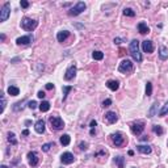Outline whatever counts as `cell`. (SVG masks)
Returning <instances> with one entry per match:
<instances>
[{
	"instance_id": "cell-1",
	"label": "cell",
	"mask_w": 168,
	"mask_h": 168,
	"mask_svg": "<svg viewBox=\"0 0 168 168\" xmlns=\"http://www.w3.org/2000/svg\"><path fill=\"white\" fill-rule=\"evenodd\" d=\"M129 50H130V54L133 57V59L135 62H142V54L139 53V41L138 39H133L130 42V46H129Z\"/></svg>"
},
{
	"instance_id": "cell-2",
	"label": "cell",
	"mask_w": 168,
	"mask_h": 168,
	"mask_svg": "<svg viewBox=\"0 0 168 168\" xmlns=\"http://www.w3.org/2000/svg\"><path fill=\"white\" fill-rule=\"evenodd\" d=\"M37 26H38V21L32 20V19H29V17H24L23 21H21V28L28 30V32L34 30Z\"/></svg>"
},
{
	"instance_id": "cell-3",
	"label": "cell",
	"mask_w": 168,
	"mask_h": 168,
	"mask_svg": "<svg viewBox=\"0 0 168 168\" xmlns=\"http://www.w3.org/2000/svg\"><path fill=\"white\" fill-rule=\"evenodd\" d=\"M133 68H134L133 62L129 59H124L118 66V71L122 72V74H129V72L133 71Z\"/></svg>"
},
{
	"instance_id": "cell-4",
	"label": "cell",
	"mask_w": 168,
	"mask_h": 168,
	"mask_svg": "<svg viewBox=\"0 0 168 168\" xmlns=\"http://www.w3.org/2000/svg\"><path fill=\"white\" fill-rule=\"evenodd\" d=\"M85 8H87V5H85L84 1H79L75 4V7H72L71 9L68 11V15L70 16H78V15H80L81 12L85 11Z\"/></svg>"
},
{
	"instance_id": "cell-5",
	"label": "cell",
	"mask_w": 168,
	"mask_h": 168,
	"mask_svg": "<svg viewBox=\"0 0 168 168\" xmlns=\"http://www.w3.org/2000/svg\"><path fill=\"white\" fill-rule=\"evenodd\" d=\"M49 121H50L51 127H53L54 130H60V129L65 127V122H63V120L59 117H50Z\"/></svg>"
},
{
	"instance_id": "cell-6",
	"label": "cell",
	"mask_w": 168,
	"mask_h": 168,
	"mask_svg": "<svg viewBox=\"0 0 168 168\" xmlns=\"http://www.w3.org/2000/svg\"><path fill=\"white\" fill-rule=\"evenodd\" d=\"M9 13H11V4L9 3H5L1 7V11H0V21L1 23L7 21V19L9 17Z\"/></svg>"
},
{
	"instance_id": "cell-7",
	"label": "cell",
	"mask_w": 168,
	"mask_h": 168,
	"mask_svg": "<svg viewBox=\"0 0 168 168\" xmlns=\"http://www.w3.org/2000/svg\"><path fill=\"white\" fill-rule=\"evenodd\" d=\"M130 129L134 135H139V134H142V131L145 130V125H143L142 122H134V124H131Z\"/></svg>"
},
{
	"instance_id": "cell-8",
	"label": "cell",
	"mask_w": 168,
	"mask_h": 168,
	"mask_svg": "<svg viewBox=\"0 0 168 168\" xmlns=\"http://www.w3.org/2000/svg\"><path fill=\"white\" fill-rule=\"evenodd\" d=\"M28 160H29V164L32 167H36L38 166V161H39V158H38V154L36 151H30L28 154Z\"/></svg>"
},
{
	"instance_id": "cell-9",
	"label": "cell",
	"mask_w": 168,
	"mask_h": 168,
	"mask_svg": "<svg viewBox=\"0 0 168 168\" xmlns=\"http://www.w3.org/2000/svg\"><path fill=\"white\" fill-rule=\"evenodd\" d=\"M112 140L116 146H122L125 143V138L121 133H113L112 134Z\"/></svg>"
},
{
	"instance_id": "cell-10",
	"label": "cell",
	"mask_w": 168,
	"mask_h": 168,
	"mask_svg": "<svg viewBox=\"0 0 168 168\" xmlns=\"http://www.w3.org/2000/svg\"><path fill=\"white\" fill-rule=\"evenodd\" d=\"M76 66L75 65H72V66H70L68 68H67V71H66V74H65V80H71V79H74L75 76H76Z\"/></svg>"
},
{
	"instance_id": "cell-11",
	"label": "cell",
	"mask_w": 168,
	"mask_h": 168,
	"mask_svg": "<svg viewBox=\"0 0 168 168\" xmlns=\"http://www.w3.org/2000/svg\"><path fill=\"white\" fill-rule=\"evenodd\" d=\"M74 160H75V158L71 152H63L62 156H60V161L63 164H71V163H74Z\"/></svg>"
},
{
	"instance_id": "cell-12",
	"label": "cell",
	"mask_w": 168,
	"mask_h": 168,
	"mask_svg": "<svg viewBox=\"0 0 168 168\" xmlns=\"http://www.w3.org/2000/svg\"><path fill=\"white\" fill-rule=\"evenodd\" d=\"M142 49H143V51L145 53H147V54H151V53H154V44H152V41H143L142 42Z\"/></svg>"
},
{
	"instance_id": "cell-13",
	"label": "cell",
	"mask_w": 168,
	"mask_h": 168,
	"mask_svg": "<svg viewBox=\"0 0 168 168\" xmlns=\"http://www.w3.org/2000/svg\"><path fill=\"white\" fill-rule=\"evenodd\" d=\"M104 120H105L108 124H116L118 120V117H117V114H116V112H108V113H105V117H104Z\"/></svg>"
},
{
	"instance_id": "cell-14",
	"label": "cell",
	"mask_w": 168,
	"mask_h": 168,
	"mask_svg": "<svg viewBox=\"0 0 168 168\" xmlns=\"http://www.w3.org/2000/svg\"><path fill=\"white\" fill-rule=\"evenodd\" d=\"M33 41V37L30 36H23V37H19L16 39V44L17 45H28Z\"/></svg>"
},
{
	"instance_id": "cell-15",
	"label": "cell",
	"mask_w": 168,
	"mask_h": 168,
	"mask_svg": "<svg viewBox=\"0 0 168 168\" xmlns=\"http://www.w3.org/2000/svg\"><path fill=\"white\" fill-rule=\"evenodd\" d=\"M34 129H36V131H37L38 134H42L45 131V121L44 120H38L37 122H36V125H34Z\"/></svg>"
},
{
	"instance_id": "cell-16",
	"label": "cell",
	"mask_w": 168,
	"mask_h": 168,
	"mask_svg": "<svg viewBox=\"0 0 168 168\" xmlns=\"http://www.w3.org/2000/svg\"><path fill=\"white\" fill-rule=\"evenodd\" d=\"M106 87L111 91H113V92H116V91L118 89V87H120V83H118L117 80H108L106 81Z\"/></svg>"
},
{
	"instance_id": "cell-17",
	"label": "cell",
	"mask_w": 168,
	"mask_h": 168,
	"mask_svg": "<svg viewBox=\"0 0 168 168\" xmlns=\"http://www.w3.org/2000/svg\"><path fill=\"white\" fill-rule=\"evenodd\" d=\"M68 36H70V32H68V30H62V32H59V33L57 34V39H58L59 42H63L65 39L68 38Z\"/></svg>"
},
{
	"instance_id": "cell-18",
	"label": "cell",
	"mask_w": 168,
	"mask_h": 168,
	"mask_svg": "<svg viewBox=\"0 0 168 168\" xmlns=\"http://www.w3.org/2000/svg\"><path fill=\"white\" fill-rule=\"evenodd\" d=\"M159 58H160L161 60H166L168 58V50L166 46H160L159 47Z\"/></svg>"
},
{
	"instance_id": "cell-19",
	"label": "cell",
	"mask_w": 168,
	"mask_h": 168,
	"mask_svg": "<svg viewBox=\"0 0 168 168\" xmlns=\"http://www.w3.org/2000/svg\"><path fill=\"white\" fill-rule=\"evenodd\" d=\"M137 148H138V151L140 154H151V151H152V148L146 145H139V146H137Z\"/></svg>"
},
{
	"instance_id": "cell-20",
	"label": "cell",
	"mask_w": 168,
	"mask_h": 168,
	"mask_svg": "<svg viewBox=\"0 0 168 168\" xmlns=\"http://www.w3.org/2000/svg\"><path fill=\"white\" fill-rule=\"evenodd\" d=\"M138 30H139L140 34H146V33H148V32H150V28L147 26V24H145V23H139V24H138Z\"/></svg>"
},
{
	"instance_id": "cell-21",
	"label": "cell",
	"mask_w": 168,
	"mask_h": 168,
	"mask_svg": "<svg viewBox=\"0 0 168 168\" xmlns=\"http://www.w3.org/2000/svg\"><path fill=\"white\" fill-rule=\"evenodd\" d=\"M158 105H159L158 101H155V103L151 105V109H150L148 113H147V116H148L150 118H151V117H154V116L156 114V112H158Z\"/></svg>"
},
{
	"instance_id": "cell-22",
	"label": "cell",
	"mask_w": 168,
	"mask_h": 168,
	"mask_svg": "<svg viewBox=\"0 0 168 168\" xmlns=\"http://www.w3.org/2000/svg\"><path fill=\"white\" fill-rule=\"evenodd\" d=\"M70 142H71V137H70L68 134H63V135L60 137V145L62 146H68Z\"/></svg>"
},
{
	"instance_id": "cell-23",
	"label": "cell",
	"mask_w": 168,
	"mask_h": 168,
	"mask_svg": "<svg viewBox=\"0 0 168 168\" xmlns=\"http://www.w3.org/2000/svg\"><path fill=\"white\" fill-rule=\"evenodd\" d=\"M7 91H8V93H9L11 96H17V95L20 93V89L17 87H15V85H9Z\"/></svg>"
},
{
	"instance_id": "cell-24",
	"label": "cell",
	"mask_w": 168,
	"mask_h": 168,
	"mask_svg": "<svg viewBox=\"0 0 168 168\" xmlns=\"http://www.w3.org/2000/svg\"><path fill=\"white\" fill-rule=\"evenodd\" d=\"M49 109H50V103L49 101H42L39 104V111L41 112H49Z\"/></svg>"
},
{
	"instance_id": "cell-25",
	"label": "cell",
	"mask_w": 168,
	"mask_h": 168,
	"mask_svg": "<svg viewBox=\"0 0 168 168\" xmlns=\"http://www.w3.org/2000/svg\"><path fill=\"white\" fill-rule=\"evenodd\" d=\"M114 163L117 164L118 168H124V166H125V159L122 158V156H116L114 158Z\"/></svg>"
},
{
	"instance_id": "cell-26",
	"label": "cell",
	"mask_w": 168,
	"mask_h": 168,
	"mask_svg": "<svg viewBox=\"0 0 168 168\" xmlns=\"http://www.w3.org/2000/svg\"><path fill=\"white\" fill-rule=\"evenodd\" d=\"M8 142L11 143L12 146H16L17 145V139H16V135H15L13 133H8Z\"/></svg>"
},
{
	"instance_id": "cell-27",
	"label": "cell",
	"mask_w": 168,
	"mask_h": 168,
	"mask_svg": "<svg viewBox=\"0 0 168 168\" xmlns=\"http://www.w3.org/2000/svg\"><path fill=\"white\" fill-rule=\"evenodd\" d=\"M62 91H63V100H66L68 92H70V91H72V87H71V85H63Z\"/></svg>"
},
{
	"instance_id": "cell-28",
	"label": "cell",
	"mask_w": 168,
	"mask_h": 168,
	"mask_svg": "<svg viewBox=\"0 0 168 168\" xmlns=\"http://www.w3.org/2000/svg\"><path fill=\"white\" fill-rule=\"evenodd\" d=\"M92 58L95 60H101L104 58V54L101 53V51H93L92 53Z\"/></svg>"
},
{
	"instance_id": "cell-29",
	"label": "cell",
	"mask_w": 168,
	"mask_h": 168,
	"mask_svg": "<svg viewBox=\"0 0 168 168\" xmlns=\"http://www.w3.org/2000/svg\"><path fill=\"white\" fill-rule=\"evenodd\" d=\"M167 114H168V101L164 104L163 108H161V111L159 112V116H160V117H164V116H167Z\"/></svg>"
},
{
	"instance_id": "cell-30",
	"label": "cell",
	"mask_w": 168,
	"mask_h": 168,
	"mask_svg": "<svg viewBox=\"0 0 168 168\" xmlns=\"http://www.w3.org/2000/svg\"><path fill=\"white\" fill-rule=\"evenodd\" d=\"M124 15H125V16H127V17H134V16H135V12L131 9V8H125Z\"/></svg>"
},
{
	"instance_id": "cell-31",
	"label": "cell",
	"mask_w": 168,
	"mask_h": 168,
	"mask_svg": "<svg viewBox=\"0 0 168 168\" xmlns=\"http://www.w3.org/2000/svg\"><path fill=\"white\" fill-rule=\"evenodd\" d=\"M152 130H154V133L158 134V135H161V134L164 133L163 129H161V126H159V125H154V126H152Z\"/></svg>"
},
{
	"instance_id": "cell-32",
	"label": "cell",
	"mask_w": 168,
	"mask_h": 168,
	"mask_svg": "<svg viewBox=\"0 0 168 168\" xmlns=\"http://www.w3.org/2000/svg\"><path fill=\"white\" fill-rule=\"evenodd\" d=\"M152 95V84L147 81V84H146V96H151Z\"/></svg>"
},
{
	"instance_id": "cell-33",
	"label": "cell",
	"mask_w": 168,
	"mask_h": 168,
	"mask_svg": "<svg viewBox=\"0 0 168 168\" xmlns=\"http://www.w3.org/2000/svg\"><path fill=\"white\" fill-rule=\"evenodd\" d=\"M51 146H54L53 143H45L44 146H42V151H45V152H47L49 150H50V147Z\"/></svg>"
},
{
	"instance_id": "cell-34",
	"label": "cell",
	"mask_w": 168,
	"mask_h": 168,
	"mask_svg": "<svg viewBox=\"0 0 168 168\" xmlns=\"http://www.w3.org/2000/svg\"><path fill=\"white\" fill-rule=\"evenodd\" d=\"M5 104H7V103H5V99H4V96L1 95V109H0V113L4 112V109H5Z\"/></svg>"
},
{
	"instance_id": "cell-35",
	"label": "cell",
	"mask_w": 168,
	"mask_h": 168,
	"mask_svg": "<svg viewBox=\"0 0 168 168\" xmlns=\"http://www.w3.org/2000/svg\"><path fill=\"white\" fill-rule=\"evenodd\" d=\"M109 105H112V100H111V99L104 100V103H103V106H104V108H105V106H109Z\"/></svg>"
},
{
	"instance_id": "cell-36",
	"label": "cell",
	"mask_w": 168,
	"mask_h": 168,
	"mask_svg": "<svg viewBox=\"0 0 168 168\" xmlns=\"http://www.w3.org/2000/svg\"><path fill=\"white\" fill-rule=\"evenodd\" d=\"M28 106L30 109H36V108H37V103H36V101H30Z\"/></svg>"
},
{
	"instance_id": "cell-37",
	"label": "cell",
	"mask_w": 168,
	"mask_h": 168,
	"mask_svg": "<svg viewBox=\"0 0 168 168\" xmlns=\"http://www.w3.org/2000/svg\"><path fill=\"white\" fill-rule=\"evenodd\" d=\"M20 4H21V7H23V8H28V7H29V3L25 1V0H21Z\"/></svg>"
},
{
	"instance_id": "cell-38",
	"label": "cell",
	"mask_w": 168,
	"mask_h": 168,
	"mask_svg": "<svg viewBox=\"0 0 168 168\" xmlns=\"http://www.w3.org/2000/svg\"><path fill=\"white\" fill-rule=\"evenodd\" d=\"M37 96L39 97V99H44V97L46 96V95H45V92H44V91H39V92L37 93Z\"/></svg>"
},
{
	"instance_id": "cell-39",
	"label": "cell",
	"mask_w": 168,
	"mask_h": 168,
	"mask_svg": "<svg viewBox=\"0 0 168 168\" xmlns=\"http://www.w3.org/2000/svg\"><path fill=\"white\" fill-rule=\"evenodd\" d=\"M46 89H49V91L54 89V84H51V83H47V84H46Z\"/></svg>"
},
{
	"instance_id": "cell-40",
	"label": "cell",
	"mask_w": 168,
	"mask_h": 168,
	"mask_svg": "<svg viewBox=\"0 0 168 168\" xmlns=\"http://www.w3.org/2000/svg\"><path fill=\"white\" fill-rule=\"evenodd\" d=\"M80 148H81V150H85V148H87V143H85V142H81V143H80Z\"/></svg>"
},
{
	"instance_id": "cell-41",
	"label": "cell",
	"mask_w": 168,
	"mask_h": 168,
	"mask_svg": "<svg viewBox=\"0 0 168 168\" xmlns=\"http://www.w3.org/2000/svg\"><path fill=\"white\" fill-rule=\"evenodd\" d=\"M122 42V39L121 38H114V44H117V45H120Z\"/></svg>"
},
{
	"instance_id": "cell-42",
	"label": "cell",
	"mask_w": 168,
	"mask_h": 168,
	"mask_svg": "<svg viewBox=\"0 0 168 168\" xmlns=\"http://www.w3.org/2000/svg\"><path fill=\"white\" fill-rule=\"evenodd\" d=\"M96 125H97V122L96 121H91V127H92V129H95V126H96Z\"/></svg>"
},
{
	"instance_id": "cell-43",
	"label": "cell",
	"mask_w": 168,
	"mask_h": 168,
	"mask_svg": "<svg viewBox=\"0 0 168 168\" xmlns=\"http://www.w3.org/2000/svg\"><path fill=\"white\" fill-rule=\"evenodd\" d=\"M23 134H24V135H29V131H28V130H24Z\"/></svg>"
},
{
	"instance_id": "cell-44",
	"label": "cell",
	"mask_w": 168,
	"mask_h": 168,
	"mask_svg": "<svg viewBox=\"0 0 168 168\" xmlns=\"http://www.w3.org/2000/svg\"><path fill=\"white\" fill-rule=\"evenodd\" d=\"M0 168H7V167H5V166H1V167H0Z\"/></svg>"
}]
</instances>
